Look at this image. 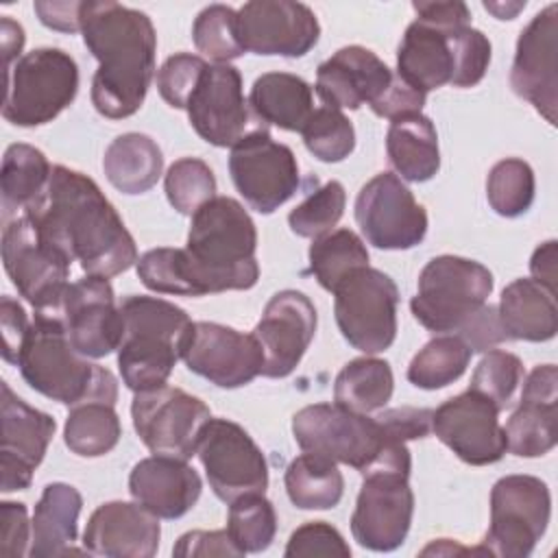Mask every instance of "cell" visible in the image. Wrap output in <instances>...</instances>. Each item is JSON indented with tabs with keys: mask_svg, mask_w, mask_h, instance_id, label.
Returning <instances> with one entry per match:
<instances>
[{
	"mask_svg": "<svg viewBox=\"0 0 558 558\" xmlns=\"http://www.w3.org/2000/svg\"><path fill=\"white\" fill-rule=\"evenodd\" d=\"M39 233L87 275L111 279L137 264V246L98 183L52 166L46 192L22 211Z\"/></svg>",
	"mask_w": 558,
	"mask_h": 558,
	"instance_id": "cell-1",
	"label": "cell"
},
{
	"mask_svg": "<svg viewBox=\"0 0 558 558\" xmlns=\"http://www.w3.org/2000/svg\"><path fill=\"white\" fill-rule=\"evenodd\" d=\"M81 35L98 61L92 105L109 118H131L144 105L155 76L157 33L144 11L87 0L81 4Z\"/></svg>",
	"mask_w": 558,
	"mask_h": 558,
	"instance_id": "cell-2",
	"label": "cell"
},
{
	"mask_svg": "<svg viewBox=\"0 0 558 558\" xmlns=\"http://www.w3.org/2000/svg\"><path fill=\"white\" fill-rule=\"evenodd\" d=\"M257 229L244 205L214 196L192 214L187 244L179 248L185 296L248 290L259 279Z\"/></svg>",
	"mask_w": 558,
	"mask_h": 558,
	"instance_id": "cell-3",
	"label": "cell"
},
{
	"mask_svg": "<svg viewBox=\"0 0 558 558\" xmlns=\"http://www.w3.org/2000/svg\"><path fill=\"white\" fill-rule=\"evenodd\" d=\"M15 366L33 390L57 403L72 408L83 401H107L116 405V375L72 347L54 312H35Z\"/></svg>",
	"mask_w": 558,
	"mask_h": 558,
	"instance_id": "cell-4",
	"label": "cell"
},
{
	"mask_svg": "<svg viewBox=\"0 0 558 558\" xmlns=\"http://www.w3.org/2000/svg\"><path fill=\"white\" fill-rule=\"evenodd\" d=\"M296 445L362 475L377 469L410 473L412 458L405 442L390 438L377 416L351 412L338 403H314L292 416Z\"/></svg>",
	"mask_w": 558,
	"mask_h": 558,
	"instance_id": "cell-5",
	"label": "cell"
},
{
	"mask_svg": "<svg viewBox=\"0 0 558 558\" xmlns=\"http://www.w3.org/2000/svg\"><path fill=\"white\" fill-rule=\"evenodd\" d=\"M118 307L124 320L118 347L124 386L133 392L166 386L192 329L187 312L166 299L144 294H129Z\"/></svg>",
	"mask_w": 558,
	"mask_h": 558,
	"instance_id": "cell-6",
	"label": "cell"
},
{
	"mask_svg": "<svg viewBox=\"0 0 558 558\" xmlns=\"http://www.w3.org/2000/svg\"><path fill=\"white\" fill-rule=\"evenodd\" d=\"M78 92V65L61 48H35L7 68L2 118L33 129L52 122Z\"/></svg>",
	"mask_w": 558,
	"mask_h": 558,
	"instance_id": "cell-7",
	"label": "cell"
},
{
	"mask_svg": "<svg viewBox=\"0 0 558 558\" xmlns=\"http://www.w3.org/2000/svg\"><path fill=\"white\" fill-rule=\"evenodd\" d=\"M493 286V272L484 264L460 255H438L423 266L410 310L425 329L453 333L486 305Z\"/></svg>",
	"mask_w": 558,
	"mask_h": 558,
	"instance_id": "cell-8",
	"label": "cell"
},
{
	"mask_svg": "<svg viewBox=\"0 0 558 558\" xmlns=\"http://www.w3.org/2000/svg\"><path fill=\"white\" fill-rule=\"evenodd\" d=\"M331 294L338 329L353 349L366 355L390 349L397 338L399 288L386 272L357 268Z\"/></svg>",
	"mask_w": 558,
	"mask_h": 558,
	"instance_id": "cell-9",
	"label": "cell"
},
{
	"mask_svg": "<svg viewBox=\"0 0 558 558\" xmlns=\"http://www.w3.org/2000/svg\"><path fill=\"white\" fill-rule=\"evenodd\" d=\"M551 495L534 475H506L490 490V525L482 541L488 556L527 558L547 530Z\"/></svg>",
	"mask_w": 558,
	"mask_h": 558,
	"instance_id": "cell-10",
	"label": "cell"
},
{
	"mask_svg": "<svg viewBox=\"0 0 558 558\" xmlns=\"http://www.w3.org/2000/svg\"><path fill=\"white\" fill-rule=\"evenodd\" d=\"M2 264L35 312H57L70 281L72 262L52 246L33 220L24 214L4 220L2 227Z\"/></svg>",
	"mask_w": 558,
	"mask_h": 558,
	"instance_id": "cell-11",
	"label": "cell"
},
{
	"mask_svg": "<svg viewBox=\"0 0 558 558\" xmlns=\"http://www.w3.org/2000/svg\"><path fill=\"white\" fill-rule=\"evenodd\" d=\"M229 174L246 205L259 214L279 209L296 194L301 183L292 148L275 142L266 126L248 131L231 146Z\"/></svg>",
	"mask_w": 558,
	"mask_h": 558,
	"instance_id": "cell-12",
	"label": "cell"
},
{
	"mask_svg": "<svg viewBox=\"0 0 558 558\" xmlns=\"http://www.w3.org/2000/svg\"><path fill=\"white\" fill-rule=\"evenodd\" d=\"M131 418L135 434L150 453L190 460L211 412L198 397L166 384L135 392Z\"/></svg>",
	"mask_w": 558,
	"mask_h": 558,
	"instance_id": "cell-13",
	"label": "cell"
},
{
	"mask_svg": "<svg viewBox=\"0 0 558 558\" xmlns=\"http://www.w3.org/2000/svg\"><path fill=\"white\" fill-rule=\"evenodd\" d=\"M214 495L231 504L242 495L266 493L268 462L248 432L229 418H209L196 449Z\"/></svg>",
	"mask_w": 558,
	"mask_h": 558,
	"instance_id": "cell-14",
	"label": "cell"
},
{
	"mask_svg": "<svg viewBox=\"0 0 558 558\" xmlns=\"http://www.w3.org/2000/svg\"><path fill=\"white\" fill-rule=\"evenodd\" d=\"M355 220L368 244L381 251H408L427 233V211L392 172H379L355 198Z\"/></svg>",
	"mask_w": 558,
	"mask_h": 558,
	"instance_id": "cell-15",
	"label": "cell"
},
{
	"mask_svg": "<svg viewBox=\"0 0 558 558\" xmlns=\"http://www.w3.org/2000/svg\"><path fill=\"white\" fill-rule=\"evenodd\" d=\"M362 477L351 514V534L371 551H395L403 545L414 514L410 473L377 469Z\"/></svg>",
	"mask_w": 558,
	"mask_h": 558,
	"instance_id": "cell-16",
	"label": "cell"
},
{
	"mask_svg": "<svg viewBox=\"0 0 558 558\" xmlns=\"http://www.w3.org/2000/svg\"><path fill=\"white\" fill-rule=\"evenodd\" d=\"M181 360L194 375L229 390L251 384L264 368V353L253 333L207 320L192 323Z\"/></svg>",
	"mask_w": 558,
	"mask_h": 558,
	"instance_id": "cell-17",
	"label": "cell"
},
{
	"mask_svg": "<svg viewBox=\"0 0 558 558\" xmlns=\"http://www.w3.org/2000/svg\"><path fill=\"white\" fill-rule=\"evenodd\" d=\"M432 432L471 466L495 464L508 451L499 410L493 401L471 388L434 410Z\"/></svg>",
	"mask_w": 558,
	"mask_h": 558,
	"instance_id": "cell-18",
	"label": "cell"
},
{
	"mask_svg": "<svg viewBox=\"0 0 558 558\" xmlns=\"http://www.w3.org/2000/svg\"><path fill=\"white\" fill-rule=\"evenodd\" d=\"M185 111L196 135L218 148H231L248 131L262 126L255 124L244 98L240 70L229 63L205 68Z\"/></svg>",
	"mask_w": 558,
	"mask_h": 558,
	"instance_id": "cell-19",
	"label": "cell"
},
{
	"mask_svg": "<svg viewBox=\"0 0 558 558\" xmlns=\"http://www.w3.org/2000/svg\"><path fill=\"white\" fill-rule=\"evenodd\" d=\"M238 37L244 52L303 57L320 37L314 11L292 0H251L238 9Z\"/></svg>",
	"mask_w": 558,
	"mask_h": 558,
	"instance_id": "cell-20",
	"label": "cell"
},
{
	"mask_svg": "<svg viewBox=\"0 0 558 558\" xmlns=\"http://www.w3.org/2000/svg\"><path fill=\"white\" fill-rule=\"evenodd\" d=\"M54 314H59L72 347L81 355L100 360L118 351L124 320L109 279L87 275L70 283Z\"/></svg>",
	"mask_w": 558,
	"mask_h": 558,
	"instance_id": "cell-21",
	"label": "cell"
},
{
	"mask_svg": "<svg viewBox=\"0 0 558 558\" xmlns=\"http://www.w3.org/2000/svg\"><path fill=\"white\" fill-rule=\"evenodd\" d=\"M558 4L538 11L517 39L510 70L512 92L527 100L549 124H556L558 109Z\"/></svg>",
	"mask_w": 558,
	"mask_h": 558,
	"instance_id": "cell-22",
	"label": "cell"
},
{
	"mask_svg": "<svg viewBox=\"0 0 558 558\" xmlns=\"http://www.w3.org/2000/svg\"><path fill=\"white\" fill-rule=\"evenodd\" d=\"M316 320V307L303 292L281 290L270 296L253 329L264 353V377L281 379L299 366L314 340Z\"/></svg>",
	"mask_w": 558,
	"mask_h": 558,
	"instance_id": "cell-23",
	"label": "cell"
},
{
	"mask_svg": "<svg viewBox=\"0 0 558 558\" xmlns=\"http://www.w3.org/2000/svg\"><path fill=\"white\" fill-rule=\"evenodd\" d=\"M54 432L57 423L50 414L28 405L7 381H2V493L24 490L31 486L33 471L41 464Z\"/></svg>",
	"mask_w": 558,
	"mask_h": 558,
	"instance_id": "cell-24",
	"label": "cell"
},
{
	"mask_svg": "<svg viewBox=\"0 0 558 558\" xmlns=\"http://www.w3.org/2000/svg\"><path fill=\"white\" fill-rule=\"evenodd\" d=\"M395 81V72L368 48L344 46L316 70V94L333 109L373 107L384 98Z\"/></svg>",
	"mask_w": 558,
	"mask_h": 558,
	"instance_id": "cell-25",
	"label": "cell"
},
{
	"mask_svg": "<svg viewBox=\"0 0 558 558\" xmlns=\"http://www.w3.org/2000/svg\"><path fill=\"white\" fill-rule=\"evenodd\" d=\"M159 517L137 501H107L87 519L83 547L107 558H153L159 549Z\"/></svg>",
	"mask_w": 558,
	"mask_h": 558,
	"instance_id": "cell-26",
	"label": "cell"
},
{
	"mask_svg": "<svg viewBox=\"0 0 558 558\" xmlns=\"http://www.w3.org/2000/svg\"><path fill=\"white\" fill-rule=\"evenodd\" d=\"M203 490L201 475L187 460L150 456L140 460L129 475L131 497L159 519H181L187 514Z\"/></svg>",
	"mask_w": 558,
	"mask_h": 558,
	"instance_id": "cell-27",
	"label": "cell"
},
{
	"mask_svg": "<svg viewBox=\"0 0 558 558\" xmlns=\"http://www.w3.org/2000/svg\"><path fill=\"white\" fill-rule=\"evenodd\" d=\"M451 33L414 20L397 50V74L423 94L451 83Z\"/></svg>",
	"mask_w": 558,
	"mask_h": 558,
	"instance_id": "cell-28",
	"label": "cell"
},
{
	"mask_svg": "<svg viewBox=\"0 0 558 558\" xmlns=\"http://www.w3.org/2000/svg\"><path fill=\"white\" fill-rule=\"evenodd\" d=\"M83 508L81 493L65 484L52 482L44 488L35 512L31 534V558H50L74 554V541L78 534V514Z\"/></svg>",
	"mask_w": 558,
	"mask_h": 558,
	"instance_id": "cell-29",
	"label": "cell"
},
{
	"mask_svg": "<svg viewBox=\"0 0 558 558\" xmlns=\"http://www.w3.org/2000/svg\"><path fill=\"white\" fill-rule=\"evenodd\" d=\"M499 320L510 340L547 342L558 331L556 292L534 279H514L501 292Z\"/></svg>",
	"mask_w": 558,
	"mask_h": 558,
	"instance_id": "cell-30",
	"label": "cell"
},
{
	"mask_svg": "<svg viewBox=\"0 0 558 558\" xmlns=\"http://www.w3.org/2000/svg\"><path fill=\"white\" fill-rule=\"evenodd\" d=\"M386 153L401 181L423 183L440 170L438 133L434 122L423 113H408L390 120Z\"/></svg>",
	"mask_w": 558,
	"mask_h": 558,
	"instance_id": "cell-31",
	"label": "cell"
},
{
	"mask_svg": "<svg viewBox=\"0 0 558 558\" xmlns=\"http://www.w3.org/2000/svg\"><path fill=\"white\" fill-rule=\"evenodd\" d=\"M248 107L262 124L299 131L314 113V92L307 81L290 72H266L255 78Z\"/></svg>",
	"mask_w": 558,
	"mask_h": 558,
	"instance_id": "cell-32",
	"label": "cell"
},
{
	"mask_svg": "<svg viewBox=\"0 0 558 558\" xmlns=\"http://www.w3.org/2000/svg\"><path fill=\"white\" fill-rule=\"evenodd\" d=\"M107 181L122 194L148 192L161 177L163 155L157 142L144 133H122L105 150Z\"/></svg>",
	"mask_w": 558,
	"mask_h": 558,
	"instance_id": "cell-33",
	"label": "cell"
},
{
	"mask_svg": "<svg viewBox=\"0 0 558 558\" xmlns=\"http://www.w3.org/2000/svg\"><path fill=\"white\" fill-rule=\"evenodd\" d=\"M52 166L46 155L31 144H11L4 150L0 168L2 220L20 216L48 187Z\"/></svg>",
	"mask_w": 558,
	"mask_h": 558,
	"instance_id": "cell-34",
	"label": "cell"
},
{
	"mask_svg": "<svg viewBox=\"0 0 558 558\" xmlns=\"http://www.w3.org/2000/svg\"><path fill=\"white\" fill-rule=\"evenodd\" d=\"M395 390L392 368L379 357H355L342 366L333 381V403L351 412L371 414L381 410Z\"/></svg>",
	"mask_w": 558,
	"mask_h": 558,
	"instance_id": "cell-35",
	"label": "cell"
},
{
	"mask_svg": "<svg viewBox=\"0 0 558 558\" xmlns=\"http://www.w3.org/2000/svg\"><path fill=\"white\" fill-rule=\"evenodd\" d=\"M286 493L301 510L336 508L344 493V477L329 458L303 451L286 469Z\"/></svg>",
	"mask_w": 558,
	"mask_h": 558,
	"instance_id": "cell-36",
	"label": "cell"
},
{
	"mask_svg": "<svg viewBox=\"0 0 558 558\" xmlns=\"http://www.w3.org/2000/svg\"><path fill=\"white\" fill-rule=\"evenodd\" d=\"M120 436V416L113 403L107 401H83L72 405L63 425L65 447L81 458H100L109 453Z\"/></svg>",
	"mask_w": 558,
	"mask_h": 558,
	"instance_id": "cell-37",
	"label": "cell"
},
{
	"mask_svg": "<svg viewBox=\"0 0 558 558\" xmlns=\"http://www.w3.org/2000/svg\"><path fill=\"white\" fill-rule=\"evenodd\" d=\"M508 451L519 458L549 453L558 440V401L521 399L506 427Z\"/></svg>",
	"mask_w": 558,
	"mask_h": 558,
	"instance_id": "cell-38",
	"label": "cell"
},
{
	"mask_svg": "<svg viewBox=\"0 0 558 558\" xmlns=\"http://www.w3.org/2000/svg\"><path fill=\"white\" fill-rule=\"evenodd\" d=\"M473 351L456 333H440L432 338L410 362L408 381L421 390H438L458 381Z\"/></svg>",
	"mask_w": 558,
	"mask_h": 558,
	"instance_id": "cell-39",
	"label": "cell"
},
{
	"mask_svg": "<svg viewBox=\"0 0 558 558\" xmlns=\"http://www.w3.org/2000/svg\"><path fill=\"white\" fill-rule=\"evenodd\" d=\"M310 272L316 281L333 292L336 286L353 270L368 266V251L362 238L351 229H333L310 244Z\"/></svg>",
	"mask_w": 558,
	"mask_h": 558,
	"instance_id": "cell-40",
	"label": "cell"
},
{
	"mask_svg": "<svg viewBox=\"0 0 558 558\" xmlns=\"http://www.w3.org/2000/svg\"><path fill=\"white\" fill-rule=\"evenodd\" d=\"M534 170L519 157L497 161L486 179V198L495 214L504 218L523 216L534 203Z\"/></svg>",
	"mask_w": 558,
	"mask_h": 558,
	"instance_id": "cell-41",
	"label": "cell"
},
{
	"mask_svg": "<svg viewBox=\"0 0 558 558\" xmlns=\"http://www.w3.org/2000/svg\"><path fill=\"white\" fill-rule=\"evenodd\" d=\"M227 532L242 554H259L277 534V512L262 493L242 495L229 504Z\"/></svg>",
	"mask_w": 558,
	"mask_h": 558,
	"instance_id": "cell-42",
	"label": "cell"
},
{
	"mask_svg": "<svg viewBox=\"0 0 558 558\" xmlns=\"http://www.w3.org/2000/svg\"><path fill=\"white\" fill-rule=\"evenodd\" d=\"M305 148L325 163L347 159L355 148V129L351 120L333 107H318L301 129Z\"/></svg>",
	"mask_w": 558,
	"mask_h": 558,
	"instance_id": "cell-43",
	"label": "cell"
},
{
	"mask_svg": "<svg viewBox=\"0 0 558 558\" xmlns=\"http://www.w3.org/2000/svg\"><path fill=\"white\" fill-rule=\"evenodd\" d=\"M192 41L214 63H229L244 54L238 37V11L227 4L205 7L192 24Z\"/></svg>",
	"mask_w": 558,
	"mask_h": 558,
	"instance_id": "cell-44",
	"label": "cell"
},
{
	"mask_svg": "<svg viewBox=\"0 0 558 558\" xmlns=\"http://www.w3.org/2000/svg\"><path fill=\"white\" fill-rule=\"evenodd\" d=\"M163 190L168 203L179 214L192 216L198 207L216 196V177L203 159L181 157L168 168Z\"/></svg>",
	"mask_w": 558,
	"mask_h": 558,
	"instance_id": "cell-45",
	"label": "cell"
},
{
	"mask_svg": "<svg viewBox=\"0 0 558 558\" xmlns=\"http://www.w3.org/2000/svg\"><path fill=\"white\" fill-rule=\"evenodd\" d=\"M347 205V192L340 181H327L312 190L303 203L288 214V225L299 238H320L340 222Z\"/></svg>",
	"mask_w": 558,
	"mask_h": 558,
	"instance_id": "cell-46",
	"label": "cell"
},
{
	"mask_svg": "<svg viewBox=\"0 0 558 558\" xmlns=\"http://www.w3.org/2000/svg\"><path fill=\"white\" fill-rule=\"evenodd\" d=\"M521 379L523 362L510 351L493 349L486 351V355L475 366L469 388L493 401L495 408L501 412L512 401V395L519 388Z\"/></svg>",
	"mask_w": 558,
	"mask_h": 558,
	"instance_id": "cell-47",
	"label": "cell"
},
{
	"mask_svg": "<svg viewBox=\"0 0 558 558\" xmlns=\"http://www.w3.org/2000/svg\"><path fill=\"white\" fill-rule=\"evenodd\" d=\"M451 52H453V76L451 83L453 87H475L488 65H490V41L488 37L473 28L464 26L451 33Z\"/></svg>",
	"mask_w": 558,
	"mask_h": 558,
	"instance_id": "cell-48",
	"label": "cell"
},
{
	"mask_svg": "<svg viewBox=\"0 0 558 558\" xmlns=\"http://www.w3.org/2000/svg\"><path fill=\"white\" fill-rule=\"evenodd\" d=\"M207 63L198 54L177 52L163 61L157 72L159 96L174 109H185Z\"/></svg>",
	"mask_w": 558,
	"mask_h": 558,
	"instance_id": "cell-49",
	"label": "cell"
},
{
	"mask_svg": "<svg viewBox=\"0 0 558 558\" xmlns=\"http://www.w3.org/2000/svg\"><path fill=\"white\" fill-rule=\"evenodd\" d=\"M283 556L286 558H301V556L349 558L351 547L344 541V536L327 521H307L290 534Z\"/></svg>",
	"mask_w": 558,
	"mask_h": 558,
	"instance_id": "cell-50",
	"label": "cell"
},
{
	"mask_svg": "<svg viewBox=\"0 0 558 558\" xmlns=\"http://www.w3.org/2000/svg\"><path fill=\"white\" fill-rule=\"evenodd\" d=\"M456 336H460L473 353H484V351L495 349L497 344L510 340L501 320H499L497 307L488 305V303L482 305L477 312H473L460 325Z\"/></svg>",
	"mask_w": 558,
	"mask_h": 558,
	"instance_id": "cell-51",
	"label": "cell"
},
{
	"mask_svg": "<svg viewBox=\"0 0 558 558\" xmlns=\"http://www.w3.org/2000/svg\"><path fill=\"white\" fill-rule=\"evenodd\" d=\"M33 525L28 523L26 506L20 501L0 504V556L20 558L28 556Z\"/></svg>",
	"mask_w": 558,
	"mask_h": 558,
	"instance_id": "cell-52",
	"label": "cell"
},
{
	"mask_svg": "<svg viewBox=\"0 0 558 558\" xmlns=\"http://www.w3.org/2000/svg\"><path fill=\"white\" fill-rule=\"evenodd\" d=\"M172 554L179 558H209V556H225V558H240L244 556L242 549L233 543L227 530H192L179 536L172 547Z\"/></svg>",
	"mask_w": 558,
	"mask_h": 558,
	"instance_id": "cell-53",
	"label": "cell"
},
{
	"mask_svg": "<svg viewBox=\"0 0 558 558\" xmlns=\"http://www.w3.org/2000/svg\"><path fill=\"white\" fill-rule=\"evenodd\" d=\"M432 416H434V410L429 408L401 405V408L384 410L377 418L390 438L399 442H408V440L425 438L427 434H432Z\"/></svg>",
	"mask_w": 558,
	"mask_h": 558,
	"instance_id": "cell-54",
	"label": "cell"
},
{
	"mask_svg": "<svg viewBox=\"0 0 558 558\" xmlns=\"http://www.w3.org/2000/svg\"><path fill=\"white\" fill-rule=\"evenodd\" d=\"M28 327H31V320L26 318L24 307L15 299L4 294L0 299V329H2V360L4 362L15 366L17 353H20V347L24 342Z\"/></svg>",
	"mask_w": 558,
	"mask_h": 558,
	"instance_id": "cell-55",
	"label": "cell"
},
{
	"mask_svg": "<svg viewBox=\"0 0 558 558\" xmlns=\"http://www.w3.org/2000/svg\"><path fill=\"white\" fill-rule=\"evenodd\" d=\"M427 94L418 92L416 87H412L410 83H405L399 74H395L392 85L388 87V92L384 94V98L379 102H375L371 109L375 116L386 118V120H395L399 116H408V113H421L423 105H425Z\"/></svg>",
	"mask_w": 558,
	"mask_h": 558,
	"instance_id": "cell-56",
	"label": "cell"
},
{
	"mask_svg": "<svg viewBox=\"0 0 558 558\" xmlns=\"http://www.w3.org/2000/svg\"><path fill=\"white\" fill-rule=\"evenodd\" d=\"M416 11V20L440 28V31H458L471 26V11L464 2L449 0V2H412Z\"/></svg>",
	"mask_w": 558,
	"mask_h": 558,
	"instance_id": "cell-57",
	"label": "cell"
},
{
	"mask_svg": "<svg viewBox=\"0 0 558 558\" xmlns=\"http://www.w3.org/2000/svg\"><path fill=\"white\" fill-rule=\"evenodd\" d=\"M81 4L83 2H76V0H70V2L37 0L33 2V9L44 26L61 33H76L81 31Z\"/></svg>",
	"mask_w": 558,
	"mask_h": 558,
	"instance_id": "cell-58",
	"label": "cell"
},
{
	"mask_svg": "<svg viewBox=\"0 0 558 558\" xmlns=\"http://www.w3.org/2000/svg\"><path fill=\"white\" fill-rule=\"evenodd\" d=\"M530 272H532L530 279L556 292V279H558V242L556 240H547L534 248L530 257Z\"/></svg>",
	"mask_w": 558,
	"mask_h": 558,
	"instance_id": "cell-59",
	"label": "cell"
},
{
	"mask_svg": "<svg viewBox=\"0 0 558 558\" xmlns=\"http://www.w3.org/2000/svg\"><path fill=\"white\" fill-rule=\"evenodd\" d=\"M24 28L11 20L9 15H2L0 20V46H2V57H4V70L11 68L24 48Z\"/></svg>",
	"mask_w": 558,
	"mask_h": 558,
	"instance_id": "cell-60",
	"label": "cell"
},
{
	"mask_svg": "<svg viewBox=\"0 0 558 558\" xmlns=\"http://www.w3.org/2000/svg\"><path fill=\"white\" fill-rule=\"evenodd\" d=\"M421 554H423V556H429V554H436V556H451V554H482V556H486V551H484V547H482V545H477V547L469 549V547H462V545H458V543H453V541H449V538H438V541L429 543Z\"/></svg>",
	"mask_w": 558,
	"mask_h": 558,
	"instance_id": "cell-61",
	"label": "cell"
},
{
	"mask_svg": "<svg viewBox=\"0 0 558 558\" xmlns=\"http://www.w3.org/2000/svg\"><path fill=\"white\" fill-rule=\"evenodd\" d=\"M484 9L490 11L497 20H514L517 13L525 9V2H484Z\"/></svg>",
	"mask_w": 558,
	"mask_h": 558,
	"instance_id": "cell-62",
	"label": "cell"
}]
</instances>
